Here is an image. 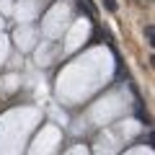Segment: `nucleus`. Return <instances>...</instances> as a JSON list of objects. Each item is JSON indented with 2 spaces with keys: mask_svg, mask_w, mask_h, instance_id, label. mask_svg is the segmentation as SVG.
<instances>
[{
  "mask_svg": "<svg viewBox=\"0 0 155 155\" xmlns=\"http://www.w3.org/2000/svg\"><path fill=\"white\" fill-rule=\"evenodd\" d=\"M78 5L83 8V11L88 13V16H96V5L91 3V0H78Z\"/></svg>",
  "mask_w": 155,
  "mask_h": 155,
  "instance_id": "obj_1",
  "label": "nucleus"
},
{
  "mask_svg": "<svg viewBox=\"0 0 155 155\" xmlns=\"http://www.w3.org/2000/svg\"><path fill=\"white\" fill-rule=\"evenodd\" d=\"M153 26H145V39H147V41H150V44H153Z\"/></svg>",
  "mask_w": 155,
  "mask_h": 155,
  "instance_id": "obj_2",
  "label": "nucleus"
},
{
  "mask_svg": "<svg viewBox=\"0 0 155 155\" xmlns=\"http://www.w3.org/2000/svg\"><path fill=\"white\" fill-rule=\"evenodd\" d=\"M104 5H106V8H109V11H111V13H116V0H104Z\"/></svg>",
  "mask_w": 155,
  "mask_h": 155,
  "instance_id": "obj_3",
  "label": "nucleus"
}]
</instances>
